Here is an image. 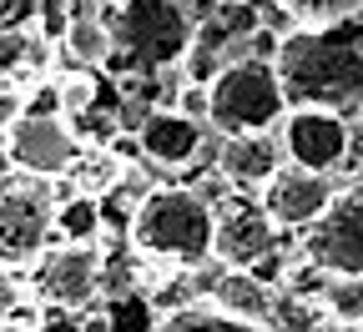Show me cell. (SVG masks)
<instances>
[{
  "instance_id": "cell-19",
  "label": "cell",
  "mask_w": 363,
  "mask_h": 332,
  "mask_svg": "<svg viewBox=\"0 0 363 332\" xmlns=\"http://www.w3.org/2000/svg\"><path fill=\"white\" fill-rule=\"evenodd\" d=\"M328 307L338 322H363V277H333L323 287Z\"/></svg>"
},
{
  "instance_id": "cell-17",
  "label": "cell",
  "mask_w": 363,
  "mask_h": 332,
  "mask_svg": "<svg viewBox=\"0 0 363 332\" xmlns=\"http://www.w3.org/2000/svg\"><path fill=\"white\" fill-rule=\"evenodd\" d=\"M51 231H61L66 242H91V236L101 231V207L96 197H71L66 207H51Z\"/></svg>"
},
{
  "instance_id": "cell-11",
  "label": "cell",
  "mask_w": 363,
  "mask_h": 332,
  "mask_svg": "<svg viewBox=\"0 0 363 332\" xmlns=\"http://www.w3.org/2000/svg\"><path fill=\"white\" fill-rule=\"evenodd\" d=\"M272 227L267 222V212L262 207H222V212H212V257L217 262H227V267H252L267 247H272Z\"/></svg>"
},
{
  "instance_id": "cell-5",
  "label": "cell",
  "mask_w": 363,
  "mask_h": 332,
  "mask_svg": "<svg viewBox=\"0 0 363 332\" xmlns=\"http://www.w3.org/2000/svg\"><path fill=\"white\" fill-rule=\"evenodd\" d=\"M308 262L328 277H363V192L328 197V207L308 222Z\"/></svg>"
},
{
  "instance_id": "cell-23",
  "label": "cell",
  "mask_w": 363,
  "mask_h": 332,
  "mask_svg": "<svg viewBox=\"0 0 363 332\" xmlns=\"http://www.w3.org/2000/svg\"><path fill=\"white\" fill-rule=\"evenodd\" d=\"M177 111H182V116H192V121H202V116H207V86H182Z\"/></svg>"
},
{
  "instance_id": "cell-4",
  "label": "cell",
  "mask_w": 363,
  "mask_h": 332,
  "mask_svg": "<svg viewBox=\"0 0 363 332\" xmlns=\"http://www.w3.org/2000/svg\"><path fill=\"white\" fill-rule=\"evenodd\" d=\"M283 86L272 61L242 56L233 66H222L207 86V116L222 136H242V131H267L283 116Z\"/></svg>"
},
{
  "instance_id": "cell-2",
  "label": "cell",
  "mask_w": 363,
  "mask_h": 332,
  "mask_svg": "<svg viewBox=\"0 0 363 332\" xmlns=\"http://www.w3.org/2000/svg\"><path fill=\"white\" fill-rule=\"evenodd\" d=\"M111 51L131 76H157L177 66L192 45V16L182 0H126L106 25Z\"/></svg>"
},
{
  "instance_id": "cell-30",
  "label": "cell",
  "mask_w": 363,
  "mask_h": 332,
  "mask_svg": "<svg viewBox=\"0 0 363 332\" xmlns=\"http://www.w3.org/2000/svg\"><path fill=\"white\" fill-rule=\"evenodd\" d=\"M81 332H111V322H106V312H96V317H86V322H81Z\"/></svg>"
},
{
  "instance_id": "cell-12",
  "label": "cell",
  "mask_w": 363,
  "mask_h": 332,
  "mask_svg": "<svg viewBox=\"0 0 363 332\" xmlns=\"http://www.w3.org/2000/svg\"><path fill=\"white\" fill-rule=\"evenodd\" d=\"M136 141H142V156H147V161L177 166V161H192V156H197L202 126H197L192 116H182L177 106H162V111H147V116H142Z\"/></svg>"
},
{
  "instance_id": "cell-15",
  "label": "cell",
  "mask_w": 363,
  "mask_h": 332,
  "mask_svg": "<svg viewBox=\"0 0 363 332\" xmlns=\"http://www.w3.org/2000/svg\"><path fill=\"white\" fill-rule=\"evenodd\" d=\"M157 332H272L267 322H238L217 307H177L167 312V322H157Z\"/></svg>"
},
{
  "instance_id": "cell-1",
  "label": "cell",
  "mask_w": 363,
  "mask_h": 332,
  "mask_svg": "<svg viewBox=\"0 0 363 332\" xmlns=\"http://www.w3.org/2000/svg\"><path fill=\"white\" fill-rule=\"evenodd\" d=\"M272 71H278L288 106H323V111L363 106V21L288 30L278 40Z\"/></svg>"
},
{
  "instance_id": "cell-13",
  "label": "cell",
  "mask_w": 363,
  "mask_h": 332,
  "mask_svg": "<svg viewBox=\"0 0 363 332\" xmlns=\"http://www.w3.org/2000/svg\"><path fill=\"white\" fill-rule=\"evenodd\" d=\"M222 176L233 186H262L272 171H278V147L262 136V131H242V136H227V147L217 156Z\"/></svg>"
},
{
  "instance_id": "cell-14",
  "label": "cell",
  "mask_w": 363,
  "mask_h": 332,
  "mask_svg": "<svg viewBox=\"0 0 363 332\" xmlns=\"http://www.w3.org/2000/svg\"><path fill=\"white\" fill-rule=\"evenodd\" d=\"M212 307L238 317V322H272V297H267V282H257L247 267H227L212 282Z\"/></svg>"
},
{
  "instance_id": "cell-26",
  "label": "cell",
  "mask_w": 363,
  "mask_h": 332,
  "mask_svg": "<svg viewBox=\"0 0 363 332\" xmlns=\"http://www.w3.org/2000/svg\"><path fill=\"white\" fill-rule=\"evenodd\" d=\"M6 327L11 332H35L40 327V312L35 307H6Z\"/></svg>"
},
{
  "instance_id": "cell-31",
  "label": "cell",
  "mask_w": 363,
  "mask_h": 332,
  "mask_svg": "<svg viewBox=\"0 0 363 332\" xmlns=\"http://www.w3.org/2000/svg\"><path fill=\"white\" fill-rule=\"evenodd\" d=\"M86 6H96V0H86Z\"/></svg>"
},
{
  "instance_id": "cell-24",
  "label": "cell",
  "mask_w": 363,
  "mask_h": 332,
  "mask_svg": "<svg viewBox=\"0 0 363 332\" xmlns=\"http://www.w3.org/2000/svg\"><path fill=\"white\" fill-rule=\"evenodd\" d=\"M278 40H283V35H272V30H262V25L247 30V45H252L257 61H272V56H278Z\"/></svg>"
},
{
  "instance_id": "cell-29",
  "label": "cell",
  "mask_w": 363,
  "mask_h": 332,
  "mask_svg": "<svg viewBox=\"0 0 363 332\" xmlns=\"http://www.w3.org/2000/svg\"><path fill=\"white\" fill-rule=\"evenodd\" d=\"M111 147H116V156H142V141H136V136H116Z\"/></svg>"
},
{
  "instance_id": "cell-22",
  "label": "cell",
  "mask_w": 363,
  "mask_h": 332,
  "mask_svg": "<svg viewBox=\"0 0 363 332\" xmlns=\"http://www.w3.org/2000/svg\"><path fill=\"white\" fill-rule=\"evenodd\" d=\"M323 287H328V272L318 267V262H308L303 272H293V292H298V297H318Z\"/></svg>"
},
{
  "instance_id": "cell-28",
  "label": "cell",
  "mask_w": 363,
  "mask_h": 332,
  "mask_svg": "<svg viewBox=\"0 0 363 332\" xmlns=\"http://www.w3.org/2000/svg\"><path fill=\"white\" fill-rule=\"evenodd\" d=\"M40 30H45V35H61V30H66V16H61L56 0H45V6H40Z\"/></svg>"
},
{
  "instance_id": "cell-7",
  "label": "cell",
  "mask_w": 363,
  "mask_h": 332,
  "mask_svg": "<svg viewBox=\"0 0 363 332\" xmlns=\"http://www.w3.org/2000/svg\"><path fill=\"white\" fill-rule=\"evenodd\" d=\"M51 236V197L26 186V192H0V262L26 267L40 257Z\"/></svg>"
},
{
  "instance_id": "cell-21",
  "label": "cell",
  "mask_w": 363,
  "mask_h": 332,
  "mask_svg": "<svg viewBox=\"0 0 363 332\" xmlns=\"http://www.w3.org/2000/svg\"><path fill=\"white\" fill-rule=\"evenodd\" d=\"M26 56H30V40H26L21 30H6V25H0V76L16 71V66H26Z\"/></svg>"
},
{
  "instance_id": "cell-20",
  "label": "cell",
  "mask_w": 363,
  "mask_h": 332,
  "mask_svg": "<svg viewBox=\"0 0 363 332\" xmlns=\"http://www.w3.org/2000/svg\"><path fill=\"white\" fill-rule=\"evenodd\" d=\"M106 322H111V332H152V312H147V302H136V297L116 302L106 312Z\"/></svg>"
},
{
  "instance_id": "cell-25",
  "label": "cell",
  "mask_w": 363,
  "mask_h": 332,
  "mask_svg": "<svg viewBox=\"0 0 363 332\" xmlns=\"http://www.w3.org/2000/svg\"><path fill=\"white\" fill-rule=\"evenodd\" d=\"M61 106H66V101H61L56 86H45V91H35V96H30V111H35V116H61Z\"/></svg>"
},
{
  "instance_id": "cell-9",
  "label": "cell",
  "mask_w": 363,
  "mask_h": 332,
  "mask_svg": "<svg viewBox=\"0 0 363 332\" xmlns=\"http://www.w3.org/2000/svg\"><path fill=\"white\" fill-rule=\"evenodd\" d=\"M283 141H288V156L308 171H333L348 156V126L338 111H323V106H298L283 126Z\"/></svg>"
},
{
  "instance_id": "cell-3",
  "label": "cell",
  "mask_w": 363,
  "mask_h": 332,
  "mask_svg": "<svg viewBox=\"0 0 363 332\" xmlns=\"http://www.w3.org/2000/svg\"><path fill=\"white\" fill-rule=\"evenodd\" d=\"M131 242L147 257H167V262L192 267L212 252V207L197 192H187V186L147 192L136 217H131Z\"/></svg>"
},
{
  "instance_id": "cell-16",
  "label": "cell",
  "mask_w": 363,
  "mask_h": 332,
  "mask_svg": "<svg viewBox=\"0 0 363 332\" xmlns=\"http://www.w3.org/2000/svg\"><path fill=\"white\" fill-rule=\"evenodd\" d=\"M61 45H66V56L76 61V66H101L106 61V51H111V35H106V25L101 21H66V30H61Z\"/></svg>"
},
{
  "instance_id": "cell-18",
  "label": "cell",
  "mask_w": 363,
  "mask_h": 332,
  "mask_svg": "<svg viewBox=\"0 0 363 332\" xmlns=\"http://www.w3.org/2000/svg\"><path fill=\"white\" fill-rule=\"evenodd\" d=\"M283 11L298 25H333V21H363V0H283Z\"/></svg>"
},
{
  "instance_id": "cell-32",
  "label": "cell",
  "mask_w": 363,
  "mask_h": 332,
  "mask_svg": "<svg viewBox=\"0 0 363 332\" xmlns=\"http://www.w3.org/2000/svg\"><path fill=\"white\" fill-rule=\"evenodd\" d=\"M0 332H11V327H0Z\"/></svg>"
},
{
  "instance_id": "cell-8",
  "label": "cell",
  "mask_w": 363,
  "mask_h": 332,
  "mask_svg": "<svg viewBox=\"0 0 363 332\" xmlns=\"http://www.w3.org/2000/svg\"><path fill=\"white\" fill-rule=\"evenodd\" d=\"M328 197H333V186H328V176L323 171H308V166H278L267 181H262V212H267V222L272 227H308L318 212L328 207Z\"/></svg>"
},
{
  "instance_id": "cell-6",
  "label": "cell",
  "mask_w": 363,
  "mask_h": 332,
  "mask_svg": "<svg viewBox=\"0 0 363 332\" xmlns=\"http://www.w3.org/2000/svg\"><path fill=\"white\" fill-rule=\"evenodd\" d=\"M81 156V141L71 136V126L61 116H16L11 121V161L30 176H66Z\"/></svg>"
},
{
  "instance_id": "cell-27",
  "label": "cell",
  "mask_w": 363,
  "mask_h": 332,
  "mask_svg": "<svg viewBox=\"0 0 363 332\" xmlns=\"http://www.w3.org/2000/svg\"><path fill=\"white\" fill-rule=\"evenodd\" d=\"M35 332H81V322H76V317H66V307H61V312H45Z\"/></svg>"
},
{
  "instance_id": "cell-10",
  "label": "cell",
  "mask_w": 363,
  "mask_h": 332,
  "mask_svg": "<svg viewBox=\"0 0 363 332\" xmlns=\"http://www.w3.org/2000/svg\"><path fill=\"white\" fill-rule=\"evenodd\" d=\"M96 287H101V257L91 242H71V247L51 252L45 267L35 272V292L56 307H81Z\"/></svg>"
}]
</instances>
